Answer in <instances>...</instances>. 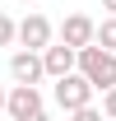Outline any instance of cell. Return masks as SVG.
<instances>
[{"instance_id": "6da1fadb", "label": "cell", "mask_w": 116, "mask_h": 121, "mask_svg": "<svg viewBox=\"0 0 116 121\" xmlns=\"http://www.w3.org/2000/svg\"><path fill=\"white\" fill-rule=\"evenodd\" d=\"M74 70H79V75L88 79V84H93V89H116V51H102L98 42L93 47H84V51H79V56H74Z\"/></svg>"}, {"instance_id": "30bf717a", "label": "cell", "mask_w": 116, "mask_h": 121, "mask_svg": "<svg viewBox=\"0 0 116 121\" xmlns=\"http://www.w3.org/2000/svg\"><path fill=\"white\" fill-rule=\"evenodd\" d=\"M9 42H14V19L0 14V47H9Z\"/></svg>"}, {"instance_id": "5b68a950", "label": "cell", "mask_w": 116, "mask_h": 121, "mask_svg": "<svg viewBox=\"0 0 116 121\" xmlns=\"http://www.w3.org/2000/svg\"><path fill=\"white\" fill-rule=\"evenodd\" d=\"M93 33H98V23L88 14H65V23H60V42L74 47V51H84V47H93Z\"/></svg>"}, {"instance_id": "277c9868", "label": "cell", "mask_w": 116, "mask_h": 121, "mask_svg": "<svg viewBox=\"0 0 116 121\" xmlns=\"http://www.w3.org/2000/svg\"><path fill=\"white\" fill-rule=\"evenodd\" d=\"M14 37L23 42V51H46L51 37H56V28H51L46 14H28L23 23H14Z\"/></svg>"}, {"instance_id": "7a4b0ae2", "label": "cell", "mask_w": 116, "mask_h": 121, "mask_svg": "<svg viewBox=\"0 0 116 121\" xmlns=\"http://www.w3.org/2000/svg\"><path fill=\"white\" fill-rule=\"evenodd\" d=\"M93 93H98V89H93L79 70L65 75V79H56V107H60V112H79V107H88V103H93Z\"/></svg>"}, {"instance_id": "9c48e42d", "label": "cell", "mask_w": 116, "mask_h": 121, "mask_svg": "<svg viewBox=\"0 0 116 121\" xmlns=\"http://www.w3.org/2000/svg\"><path fill=\"white\" fill-rule=\"evenodd\" d=\"M70 121H107V117H102L98 107L88 103V107H79V112H70Z\"/></svg>"}, {"instance_id": "9a60e30c", "label": "cell", "mask_w": 116, "mask_h": 121, "mask_svg": "<svg viewBox=\"0 0 116 121\" xmlns=\"http://www.w3.org/2000/svg\"><path fill=\"white\" fill-rule=\"evenodd\" d=\"M19 5H33V0H19Z\"/></svg>"}, {"instance_id": "8fae6325", "label": "cell", "mask_w": 116, "mask_h": 121, "mask_svg": "<svg viewBox=\"0 0 116 121\" xmlns=\"http://www.w3.org/2000/svg\"><path fill=\"white\" fill-rule=\"evenodd\" d=\"M102 117H107V121H116V89H107V93H102Z\"/></svg>"}, {"instance_id": "3957f363", "label": "cell", "mask_w": 116, "mask_h": 121, "mask_svg": "<svg viewBox=\"0 0 116 121\" xmlns=\"http://www.w3.org/2000/svg\"><path fill=\"white\" fill-rule=\"evenodd\" d=\"M5 112H9L14 121L46 112V103H42V89H37V84H14V89L5 93Z\"/></svg>"}, {"instance_id": "ba28073f", "label": "cell", "mask_w": 116, "mask_h": 121, "mask_svg": "<svg viewBox=\"0 0 116 121\" xmlns=\"http://www.w3.org/2000/svg\"><path fill=\"white\" fill-rule=\"evenodd\" d=\"M93 42H98L102 51H116V14L98 23V33H93Z\"/></svg>"}, {"instance_id": "5bb4252c", "label": "cell", "mask_w": 116, "mask_h": 121, "mask_svg": "<svg viewBox=\"0 0 116 121\" xmlns=\"http://www.w3.org/2000/svg\"><path fill=\"white\" fill-rule=\"evenodd\" d=\"M0 112H5V89H0Z\"/></svg>"}, {"instance_id": "8992f818", "label": "cell", "mask_w": 116, "mask_h": 121, "mask_svg": "<svg viewBox=\"0 0 116 121\" xmlns=\"http://www.w3.org/2000/svg\"><path fill=\"white\" fill-rule=\"evenodd\" d=\"M9 79H14V84H37V79H46L42 51H14V56H9Z\"/></svg>"}, {"instance_id": "7c38bea8", "label": "cell", "mask_w": 116, "mask_h": 121, "mask_svg": "<svg viewBox=\"0 0 116 121\" xmlns=\"http://www.w3.org/2000/svg\"><path fill=\"white\" fill-rule=\"evenodd\" d=\"M23 121H51V117H46V112H37V117H23Z\"/></svg>"}, {"instance_id": "52a82bcc", "label": "cell", "mask_w": 116, "mask_h": 121, "mask_svg": "<svg viewBox=\"0 0 116 121\" xmlns=\"http://www.w3.org/2000/svg\"><path fill=\"white\" fill-rule=\"evenodd\" d=\"M74 47H65V42H51L42 51V70H46V79H65V75H74Z\"/></svg>"}, {"instance_id": "4fadbf2b", "label": "cell", "mask_w": 116, "mask_h": 121, "mask_svg": "<svg viewBox=\"0 0 116 121\" xmlns=\"http://www.w3.org/2000/svg\"><path fill=\"white\" fill-rule=\"evenodd\" d=\"M102 9H112V14H116V0H102Z\"/></svg>"}]
</instances>
